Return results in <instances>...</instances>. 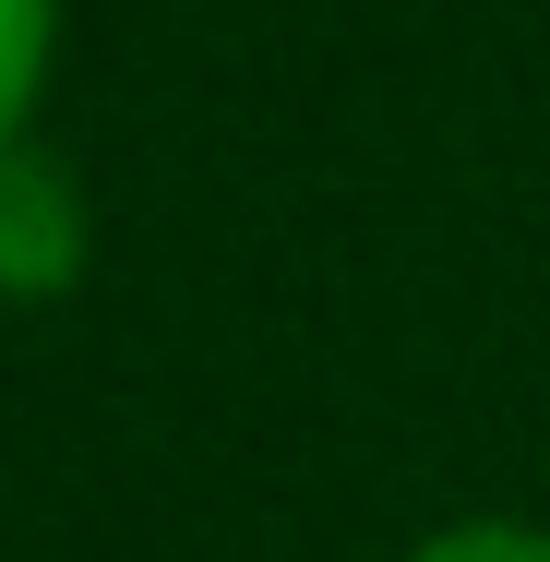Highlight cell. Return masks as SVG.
I'll use <instances>...</instances> for the list:
<instances>
[{
    "mask_svg": "<svg viewBox=\"0 0 550 562\" xmlns=\"http://www.w3.org/2000/svg\"><path fill=\"white\" fill-rule=\"evenodd\" d=\"M36 72H48V0H0V144L36 109Z\"/></svg>",
    "mask_w": 550,
    "mask_h": 562,
    "instance_id": "7a4b0ae2",
    "label": "cell"
},
{
    "mask_svg": "<svg viewBox=\"0 0 550 562\" xmlns=\"http://www.w3.org/2000/svg\"><path fill=\"white\" fill-rule=\"evenodd\" d=\"M85 276V204L48 156L0 144V300H60Z\"/></svg>",
    "mask_w": 550,
    "mask_h": 562,
    "instance_id": "6da1fadb",
    "label": "cell"
},
{
    "mask_svg": "<svg viewBox=\"0 0 550 562\" xmlns=\"http://www.w3.org/2000/svg\"><path fill=\"white\" fill-rule=\"evenodd\" d=\"M407 562H550L539 527H442L431 551H407Z\"/></svg>",
    "mask_w": 550,
    "mask_h": 562,
    "instance_id": "3957f363",
    "label": "cell"
}]
</instances>
